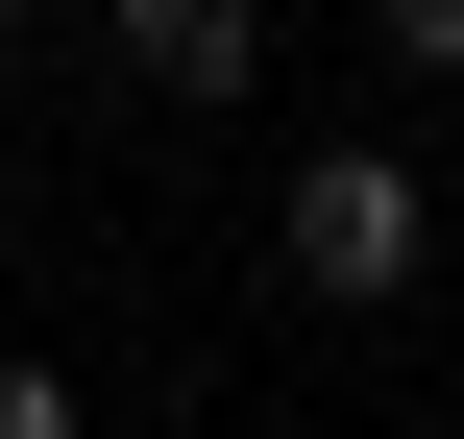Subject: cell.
<instances>
[{
	"label": "cell",
	"mask_w": 464,
	"mask_h": 439,
	"mask_svg": "<svg viewBox=\"0 0 464 439\" xmlns=\"http://www.w3.org/2000/svg\"><path fill=\"white\" fill-rule=\"evenodd\" d=\"M269 269H294L318 318H392V293L440 269V171H416V147H318V171L269 196Z\"/></svg>",
	"instance_id": "6da1fadb"
},
{
	"label": "cell",
	"mask_w": 464,
	"mask_h": 439,
	"mask_svg": "<svg viewBox=\"0 0 464 439\" xmlns=\"http://www.w3.org/2000/svg\"><path fill=\"white\" fill-rule=\"evenodd\" d=\"M98 24H122V73H147V98H196V122L269 73V0H98Z\"/></svg>",
	"instance_id": "7a4b0ae2"
},
{
	"label": "cell",
	"mask_w": 464,
	"mask_h": 439,
	"mask_svg": "<svg viewBox=\"0 0 464 439\" xmlns=\"http://www.w3.org/2000/svg\"><path fill=\"white\" fill-rule=\"evenodd\" d=\"M367 49L392 73H464V0H367Z\"/></svg>",
	"instance_id": "3957f363"
},
{
	"label": "cell",
	"mask_w": 464,
	"mask_h": 439,
	"mask_svg": "<svg viewBox=\"0 0 464 439\" xmlns=\"http://www.w3.org/2000/svg\"><path fill=\"white\" fill-rule=\"evenodd\" d=\"M0 439H98V415H73V367H24V342H0Z\"/></svg>",
	"instance_id": "277c9868"
},
{
	"label": "cell",
	"mask_w": 464,
	"mask_h": 439,
	"mask_svg": "<svg viewBox=\"0 0 464 439\" xmlns=\"http://www.w3.org/2000/svg\"><path fill=\"white\" fill-rule=\"evenodd\" d=\"M24 24H49V0H0V73H24Z\"/></svg>",
	"instance_id": "5b68a950"
}]
</instances>
